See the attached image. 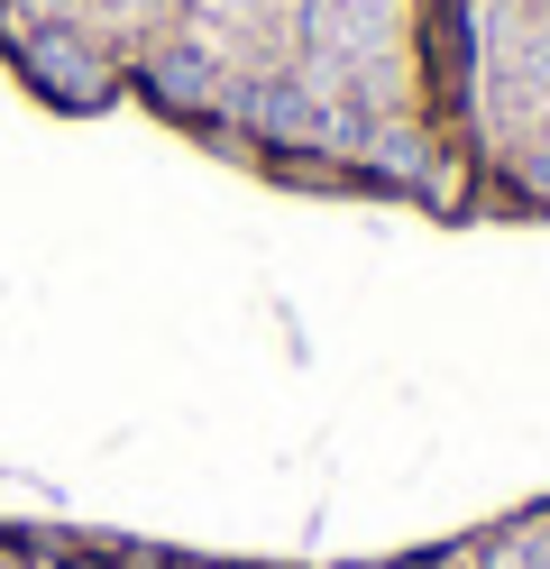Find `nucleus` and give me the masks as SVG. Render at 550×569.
I'll list each match as a JSON object with an SVG mask.
<instances>
[{
  "label": "nucleus",
  "instance_id": "1",
  "mask_svg": "<svg viewBox=\"0 0 550 569\" xmlns=\"http://www.w3.org/2000/svg\"><path fill=\"white\" fill-rule=\"evenodd\" d=\"M0 569H47V560H37V551H10V542H0Z\"/></svg>",
  "mask_w": 550,
  "mask_h": 569
},
{
  "label": "nucleus",
  "instance_id": "2",
  "mask_svg": "<svg viewBox=\"0 0 550 569\" xmlns=\"http://www.w3.org/2000/svg\"><path fill=\"white\" fill-rule=\"evenodd\" d=\"M56 569H120V560H56Z\"/></svg>",
  "mask_w": 550,
  "mask_h": 569
}]
</instances>
